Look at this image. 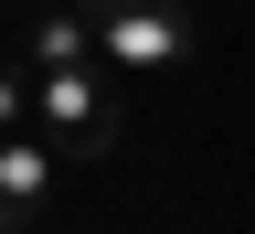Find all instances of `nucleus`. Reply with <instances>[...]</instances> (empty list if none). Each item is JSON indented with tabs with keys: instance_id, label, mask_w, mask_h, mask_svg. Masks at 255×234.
Listing matches in <instances>:
<instances>
[{
	"instance_id": "obj_1",
	"label": "nucleus",
	"mask_w": 255,
	"mask_h": 234,
	"mask_svg": "<svg viewBox=\"0 0 255 234\" xmlns=\"http://www.w3.org/2000/svg\"><path fill=\"white\" fill-rule=\"evenodd\" d=\"M75 11L96 21V64H117V75H170L202 43V21L181 0H75Z\"/></svg>"
},
{
	"instance_id": "obj_2",
	"label": "nucleus",
	"mask_w": 255,
	"mask_h": 234,
	"mask_svg": "<svg viewBox=\"0 0 255 234\" xmlns=\"http://www.w3.org/2000/svg\"><path fill=\"white\" fill-rule=\"evenodd\" d=\"M32 128L53 139V160H96V149L117 139L107 64H43V75H32Z\"/></svg>"
},
{
	"instance_id": "obj_3",
	"label": "nucleus",
	"mask_w": 255,
	"mask_h": 234,
	"mask_svg": "<svg viewBox=\"0 0 255 234\" xmlns=\"http://www.w3.org/2000/svg\"><path fill=\"white\" fill-rule=\"evenodd\" d=\"M53 203V139L43 128H0V234H21Z\"/></svg>"
},
{
	"instance_id": "obj_4",
	"label": "nucleus",
	"mask_w": 255,
	"mask_h": 234,
	"mask_svg": "<svg viewBox=\"0 0 255 234\" xmlns=\"http://www.w3.org/2000/svg\"><path fill=\"white\" fill-rule=\"evenodd\" d=\"M21 64H32V75H43V64H96V21L85 11H43L21 32Z\"/></svg>"
},
{
	"instance_id": "obj_5",
	"label": "nucleus",
	"mask_w": 255,
	"mask_h": 234,
	"mask_svg": "<svg viewBox=\"0 0 255 234\" xmlns=\"http://www.w3.org/2000/svg\"><path fill=\"white\" fill-rule=\"evenodd\" d=\"M0 128H32V64H0Z\"/></svg>"
}]
</instances>
